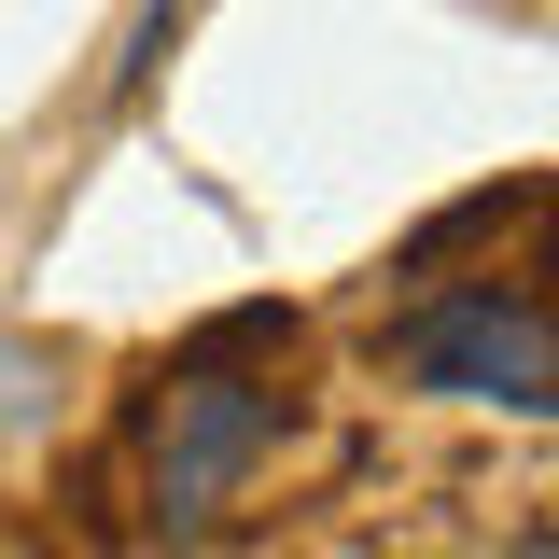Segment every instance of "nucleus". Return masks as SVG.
<instances>
[{"label": "nucleus", "mask_w": 559, "mask_h": 559, "mask_svg": "<svg viewBox=\"0 0 559 559\" xmlns=\"http://www.w3.org/2000/svg\"><path fill=\"white\" fill-rule=\"evenodd\" d=\"M280 349H294V322L280 308H238V322H210L154 378V406H140V518H154V546H210L238 518V489L266 476V448H280Z\"/></svg>", "instance_id": "f257e3e1"}, {"label": "nucleus", "mask_w": 559, "mask_h": 559, "mask_svg": "<svg viewBox=\"0 0 559 559\" xmlns=\"http://www.w3.org/2000/svg\"><path fill=\"white\" fill-rule=\"evenodd\" d=\"M392 378L448 392V406H503V419H546V392H559V336H546V294H518V280L406 294V322H392Z\"/></svg>", "instance_id": "f03ea898"}, {"label": "nucleus", "mask_w": 559, "mask_h": 559, "mask_svg": "<svg viewBox=\"0 0 559 559\" xmlns=\"http://www.w3.org/2000/svg\"><path fill=\"white\" fill-rule=\"evenodd\" d=\"M28 378H43V364H28V349H0V406H28Z\"/></svg>", "instance_id": "7ed1b4c3"}]
</instances>
